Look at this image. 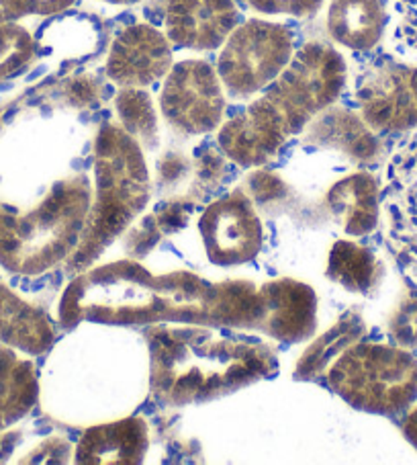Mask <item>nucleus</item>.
Instances as JSON below:
<instances>
[{
  "label": "nucleus",
  "mask_w": 417,
  "mask_h": 465,
  "mask_svg": "<svg viewBox=\"0 0 417 465\" xmlns=\"http://www.w3.org/2000/svg\"><path fill=\"white\" fill-rule=\"evenodd\" d=\"M199 230L208 261L215 264L250 262L262 248V222L242 191L208 205Z\"/></svg>",
  "instance_id": "nucleus-11"
},
{
  "label": "nucleus",
  "mask_w": 417,
  "mask_h": 465,
  "mask_svg": "<svg viewBox=\"0 0 417 465\" xmlns=\"http://www.w3.org/2000/svg\"><path fill=\"white\" fill-rule=\"evenodd\" d=\"M117 115L123 130L140 142L141 148L154 150L160 143L158 114L150 94L143 88L127 86L117 93Z\"/></svg>",
  "instance_id": "nucleus-22"
},
{
  "label": "nucleus",
  "mask_w": 417,
  "mask_h": 465,
  "mask_svg": "<svg viewBox=\"0 0 417 465\" xmlns=\"http://www.w3.org/2000/svg\"><path fill=\"white\" fill-rule=\"evenodd\" d=\"M327 381L358 411L403 414L417 402V359L401 347L356 342L335 357Z\"/></svg>",
  "instance_id": "nucleus-6"
},
{
  "label": "nucleus",
  "mask_w": 417,
  "mask_h": 465,
  "mask_svg": "<svg viewBox=\"0 0 417 465\" xmlns=\"http://www.w3.org/2000/svg\"><path fill=\"white\" fill-rule=\"evenodd\" d=\"M76 0H0V23L17 21L31 15H55L70 9Z\"/></svg>",
  "instance_id": "nucleus-26"
},
{
  "label": "nucleus",
  "mask_w": 417,
  "mask_h": 465,
  "mask_svg": "<svg viewBox=\"0 0 417 465\" xmlns=\"http://www.w3.org/2000/svg\"><path fill=\"white\" fill-rule=\"evenodd\" d=\"M346 78V60L335 47L305 44L262 97L221 125L218 142L223 154L246 168L267 164L288 138L334 105Z\"/></svg>",
  "instance_id": "nucleus-2"
},
{
  "label": "nucleus",
  "mask_w": 417,
  "mask_h": 465,
  "mask_svg": "<svg viewBox=\"0 0 417 465\" xmlns=\"http://www.w3.org/2000/svg\"><path fill=\"white\" fill-rule=\"evenodd\" d=\"M35 55V42L29 31L15 21L0 23V80L21 72Z\"/></svg>",
  "instance_id": "nucleus-24"
},
{
  "label": "nucleus",
  "mask_w": 417,
  "mask_h": 465,
  "mask_svg": "<svg viewBox=\"0 0 417 465\" xmlns=\"http://www.w3.org/2000/svg\"><path fill=\"white\" fill-rule=\"evenodd\" d=\"M151 390L170 406L200 404L258 381L276 369V352L256 339L211 328L156 326L148 331Z\"/></svg>",
  "instance_id": "nucleus-3"
},
{
  "label": "nucleus",
  "mask_w": 417,
  "mask_h": 465,
  "mask_svg": "<svg viewBox=\"0 0 417 465\" xmlns=\"http://www.w3.org/2000/svg\"><path fill=\"white\" fill-rule=\"evenodd\" d=\"M305 142L342 150L360 163H371L381 152L379 140L363 117L332 105L311 119Z\"/></svg>",
  "instance_id": "nucleus-16"
},
{
  "label": "nucleus",
  "mask_w": 417,
  "mask_h": 465,
  "mask_svg": "<svg viewBox=\"0 0 417 465\" xmlns=\"http://www.w3.org/2000/svg\"><path fill=\"white\" fill-rule=\"evenodd\" d=\"M268 298L267 334L283 342H301L315 331V293L309 285L278 279L264 285Z\"/></svg>",
  "instance_id": "nucleus-14"
},
{
  "label": "nucleus",
  "mask_w": 417,
  "mask_h": 465,
  "mask_svg": "<svg viewBox=\"0 0 417 465\" xmlns=\"http://www.w3.org/2000/svg\"><path fill=\"white\" fill-rule=\"evenodd\" d=\"M0 342L27 355H42L53 342L50 318L3 282H0Z\"/></svg>",
  "instance_id": "nucleus-18"
},
{
  "label": "nucleus",
  "mask_w": 417,
  "mask_h": 465,
  "mask_svg": "<svg viewBox=\"0 0 417 465\" xmlns=\"http://www.w3.org/2000/svg\"><path fill=\"white\" fill-rule=\"evenodd\" d=\"M360 117L373 132H409L417 127V66L383 64L358 84Z\"/></svg>",
  "instance_id": "nucleus-10"
},
{
  "label": "nucleus",
  "mask_w": 417,
  "mask_h": 465,
  "mask_svg": "<svg viewBox=\"0 0 417 465\" xmlns=\"http://www.w3.org/2000/svg\"><path fill=\"white\" fill-rule=\"evenodd\" d=\"M91 212L86 176L55 184L42 205L25 215L0 212V267L17 275H39L78 246Z\"/></svg>",
  "instance_id": "nucleus-5"
},
{
  "label": "nucleus",
  "mask_w": 417,
  "mask_h": 465,
  "mask_svg": "<svg viewBox=\"0 0 417 465\" xmlns=\"http://www.w3.org/2000/svg\"><path fill=\"white\" fill-rule=\"evenodd\" d=\"M391 47L401 58L417 62V0H393Z\"/></svg>",
  "instance_id": "nucleus-25"
},
{
  "label": "nucleus",
  "mask_w": 417,
  "mask_h": 465,
  "mask_svg": "<svg viewBox=\"0 0 417 465\" xmlns=\"http://www.w3.org/2000/svg\"><path fill=\"white\" fill-rule=\"evenodd\" d=\"M94 205L70 267L84 269L130 226L150 199V176L140 142L121 125L104 124L94 142Z\"/></svg>",
  "instance_id": "nucleus-4"
},
{
  "label": "nucleus",
  "mask_w": 417,
  "mask_h": 465,
  "mask_svg": "<svg viewBox=\"0 0 417 465\" xmlns=\"http://www.w3.org/2000/svg\"><path fill=\"white\" fill-rule=\"evenodd\" d=\"M295 54L293 34L278 23L250 19L223 44L218 74L226 93L246 99L275 83Z\"/></svg>",
  "instance_id": "nucleus-7"
},
{
  "label": "nucleus",
  "mask_w": 417,
  "mask_h": 465,
  "mask_svg": "<svg viewBox=\"0 0 417 465\" xmlns=\"http://www.w3.org/2000/svg\"><path fill=\"white\" fill-rule=\"evenodd\" d=\"M381 213L393 254L417 282V134L391 158Z\"/></svg>",
  "instance_id": "nucleus-9"
},
{
  "label": "nucleus",
  "mask_w": 417,
  "mask_h": 465,
  "mask_svg": "<svg viewBox=\"0 0 417 465\" xmlns=\"http://www.w3.org/2000/svg\"><path fill=\"white\" fill-rule=\"evenodd\" d=\"M66 97L74 107H86L99 97V84L92 76H76L66 86Z\"/></svg>",
  "instance_id": "nucleus-29"
},
{
  "label": "nucleus",
  "mask_w": 417,
  "mask_h": 465,
  "mask_svg": "<svg viewBox=\"0 0 417 465\" xmlns=\"http://www.w3.org/2000/svg\"><path fill=\"white\" fill-rule=\"evenodd\" d=\"M102 324H219L267 332L264 285L242 279L207 282L195 272L154 275L121 261L80 275L60 302V322Z\"/></svg>",
  "instance_id": "nucleus-1"
},
{
  "label": "nucleus",
  "mask_w": 417,
  "mask_h": 465,
  "mask_svg": "<svg viewBox=\"0 0 417 465\" xmlns=\"http://www.w3.org/2000/svg\"><path fill=\"white\" fill-rule=\"evenodd\" d=\"M172 68V47L162 31L138 23L115 37L107 58V76L119 86L143 88Z\"/></svg>",
  "instance_id": "nucleus-12"
},
{
  "label": "nucleus",
  "mask_w": 417,
  "mask_h": 465,
  "mask_svg": "<svg viewBox=\"0 0 417 465\" xmlns=\"http://www.w3.org/2000/svg\"><path fill=\"white\" fill-rule=\"evenodd\" d=\"M160 109L166 124L184 135L218 130L226 114V88L211 64L182 60L166 74Z\"/></svg>",
  "instance_id": "nucleus-8"
},
{
  "label": "nucleus",
  "mask_w": 417,
  "mask_h": 465,
  "mask_svg": "<svg viewBox=\"0 0 417 465\" xmlns=\"http://www.w3.org/2000/svg\"><path fill=\"white\" fill-rule=\"evenodd\" d=\"M102 3H107V5H135V3H140V0H102Z\"/></svg>",
  "instance_id": "nucleus-33"
},
{
  "label": "nucleus",
  "mask_w": 417,
  "mask_h": 465,
  "mask_svg": "<svg viewBox=\"0 0 417 465\" xmlns=\"http://www.w3.org/2000/svg\"><path fill=\"white\" fill-rule=\"evenodd\" d=\"M327 277L346 287L348 292L368 293L379 285L383 264L376 254L358 242L340 240L335 242L327 262Z\"/></svg>",
  "instance_id": "nucleus-21"
},
{
  "label": "nucleus",
  "mask_w": 417,
  "mask_h": 465,
  "mask_svg": "<svg viewBox=\"0 0 417 465\" xmlns=\"http://www.w3.org/2000/svg\"><path fill=\"white\" fill-rule=\"evenodd\" d=\"M189 171V160L176 154V152H170V154H166L162 160H158V183H162L164 187H168V184H174L176 181H180L182 176H187Z\"/></svg>",
  "instance_id": "nucleus-30"
},
{
  "label": "nucleus",
  "mask_w": 417,
  "mask_h": 465,
  "mask_svg": "<svg viewBox=\"0 0 417 465\" xmlns=\"http://www.w3.org/2000/svg\"><path fill=\"white\" fill-rule=\"evenodd\" d=\"M256 13L262 15H286V17H313L322 9L324 0H247Z\"/></svg>",
  "instance_id": "nucleus-28"
},
{
  "label": "nucleus",
  "mask_w": 417,
  "mask_h": 465,
  "mask_svg": "<svg viewBox=\"0 0 417 465\" xmlns=\"http://www.w3.org/2000/svg\"><path fill=\"white\" fill-rule=\"evenodd\" d=\"M360 334H363V322L354 316H348V322L335 326L325 339L317 341L309 352H305V359L301 361L299 369H296L299 378H313L332 359V352H338L340 355Z\"/></svg>",
  "instance_id": "nucleus-23"
},
{
  "label": "nucleus",
  "mask_w": 417,
  "mask_h": 465,
  "mask_svg": "<svg viewBox=\"0 0 417 465\" xmlns=\"http://www.w3.org/2000/svg\"><path fill=\"white\" fill-rule=\"evenodd\" d=\"M148 451V424L125 419L88 429L76 447L78 463H140Z\"/></svg>",
  "instance_id": "nucleus-15"
},
{
  "label": "nucleus",
  "mask_w": 417,
  "mask_h": 465,
  "mask_svg": "<svg viewBox=\"0 0 417 465\" xmlns=\"http://www.w3.org/2000/svg\"><path fill=\"white\" fill-rule=\"evenodd\" d=\"M403 432H405V437L409 439V443H412L417 449V406L409 408V412L405 416V422H403Z\"/></svg>",
  "instance_id": "nucleus-32"
},
{
  "label": "nucleus",
  "mask_w": 417,
  "mask_h": 465,
  "mask_svg": "<svg viewBox=\"0 0 417 465\" xmlns=\"http://www.w3.org/2000/svg\"><path fill=\"white\" fill-rule=\"evenodd\" d=\"M389 331L399 347H417V298L401 303L391 318Z\"/></svg>",
  "instance_id": "nucleus-27"
},
{
  "label": "nucleus",
  "mask_w": 417,
  "mask_h": 465,
  "mask_svg": "<svg viewBox=\"0 0 417 465\" xmlns=\"http://www.w3.org/2000/svg\"><path fill=\"white\" fill-rule=\"evenodd\" d=\"M252 191L258 199H270L276 195L278 189H283V183H280L275 174L270 173H256L252 174Z\"/></svg>",
  "instance_id": "nucleus-31"
},
{
  "label": "nucleus",
  "mask_w": 417,
  "mask_h": 465,
  "mask_svg": "<svg viewBox=\"0 0 417 465\" xmlns=\"http://www.w3.org/2000/svg\"><path fill=\"white\" fill-rule=\"evenodd\" d=\"M327 203L350 236H364L381 220V189L373 174L354 173L334 184Z\"/></svg>",
  "instance_id": "nucleus-19"
},
{
  "label": "nucleus",
  "mask_w": 417,
  "mask_h": 465,
  "mask_svg": "<svg viewBox=\"0 0 417 465\" xmlns=\"http://www.w3.org/2000/svg\"><path fill=\"white\" fill-rule=\"evenodd\" d=\"M387 25L381 0H332L327 9V34L335 44L354 52L379 45Z\"/></svg>",
  "instance_id": "nucleus-17"
},
{
  "label": "nucleus",
  "mask_w": 417,
  "mask_h": 465,
  "mask_svg": "<svg viewBox=\"0 0 417 465\" xmlns=\"http://www.w3.org/2000/svg\"><path fill=\"white\" fill-rule=\"evenodd\" d=\"M37 375L29 359L0 344V430L21 420L37 402Z\"/></svg>",
  "instance_id": "nucleus-20"
},
{
  "label": "nucleus",
  "mask_w": 417,
  "mask_h": 465,
  "mask_svg": "<svg viewBox=\"0 0 417 465\" xmlns=\"http://www.w3.org/2000/svg\"><path fill=\"white\" fill-rule=\"evenodd\" d=\"M238 19L234 0H168L166 37L184 50L211 52L226 44Z\"/></svg>",
  "instance_id": "nucleus-13"
}]
</instances>
